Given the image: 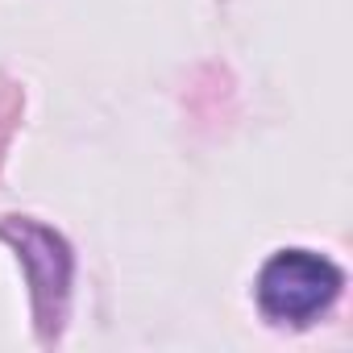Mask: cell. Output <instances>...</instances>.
Listing matches in <instances>:
<instances>
[{"instance_id": "6da1fadb", "label": "cell", "mask_w": 353, "mask_h": 353, "mask_svg": "<svg viewBox=\"0 0 353 353\" xmlns=\"http://www.w3.org/2000/svg\"><path fill=\"white\" fill-rule=\"evenodd\" d=\"M341 287H345V274L324 254L279 250V254L266 258L254 291H258V307H262L266 320L303 328L336 303Z\"/></svg>"}, {"instance_id": "7a4b0ae2", "label": "cell", "mask_w": 353, "mask_h": 353, "mask_svg": "<svg viewBox=\"0 0 353 353\" xmlns=\"http://www.w3.org/2000/svg\"><path fill=\"white\" fill-rule=\"evenodd\" d=\"M0 237H9L17 245V258L26 266L30 295H34L38 328H42V336H54L59 324H63V307H67V295H71V266H75L67 241L54 229H46L38 221H26V216L0 221Z\"/></svg>"}]
</instances>
